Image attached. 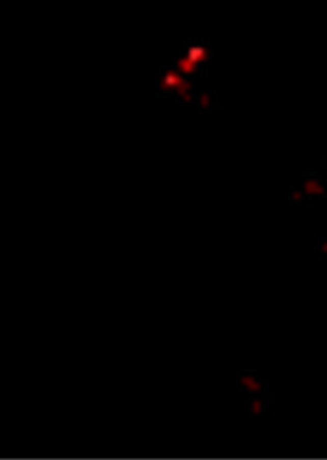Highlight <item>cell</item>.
<instances>
[{
    "label": "cell",
    "mask_w": 327,
    "mask_h": 460,
    "mask_svg": "<svg viewBox=\"0 0 327 460\" xmlns=\"http://www.w3.org/2000/svg\"><path fill=\"white\" fill-rule=\"evenodd\" d=\"M301 190L303 193L306 195V197H314V198H319V197H324L325 195V189L321 181H317L316 177H308L303 181L301 184Z\"/></svg>",
    "instance_id": "cell-2"
},
{
    "label": "cell",
    "mask_w": 327,
    "mask_h": 460,
    "mask_svg": "<svg viewBox=\"0 0 327 460\" xmlns=\"http://www.w3.org/2000/svg\"><path fill=\"white\" fill-rule=\"evenodd\" d=\"M198 104H200L201 107L208 108V107H211V105H213V98H211V95H209L208 92H203V93H200V97H198Z\"/></svg>",
    "instance_id": "cell-3"
},
{
    "label": "cell",
    "mask_w": 327,
    "mask_h": 460,
    "mask_svg": "<svg viewBox=\"0 0 327 460\" xmlns=\"http://www.w3.org/2000/svg\"><path fill=\"white\" fill-rule=\"evenodd\" d=\"M321 252L327 257V238H324L322 243H321Z\"/></svg>",
    "instance_id": "cell-4"
},
{
    "label": "cell",
    "mask_w": 327,
    "mask_h": 460,
    "mask_svg": "<svg viewBox=\"0 0 327 460\" xmlns=\"http://www.w3.org/2000/svg\"><path fill=\"white\" fill-rule=\"evenodd\" d=\"M239 385L246 393L259 396L262 393V380L255 372H244L242 375H239Z\"/></svg>",
    "instance_id": "cell-1"
}]
</instances>
